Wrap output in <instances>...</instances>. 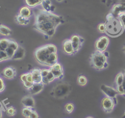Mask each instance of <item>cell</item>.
Returning <instances> with one entry per match:
<instances>
[{
	"label": "cell",
	"instance_id": "cell-1",
	"mask_svg": "<svg viewBox=\"0 0 125 118\" xmlns=\"http://www.w3.org/2000/svg\"><path fill=\"white\" fill-rule=\"evenodd\" d=\"M35 11L33 28L47 38L52 37L57 27L63 23V18L54 12L45 11L42 7Z\"/></svg>",
	"mask_w": 125,
	"mask_h": 118
},
{
	"label": "cell",
	"instance_id": "cell-2",
	"mask_svg": "<svg viewBox=\"0 0 125 118\" xmlns=\"http://www.w3.org/2000/svg\"><path fill=\"white\" fill-rule=\"evenodd\" d=\"M105 34L110 38H117L120 36L125 30V28L120 19L112 13H108L104 22Z\"/></svg>",
	"mask_w": 125,
	"mask_h": 118
},
{
	"label": "cell",
	"instance_id": "cell-3",
	"mask_svg": "<svg viewBox=\"0 0 125 118\" xmlns=\"http://www.w3.org/2000/svg\"><path fill=\"white\" fill-rule=\"evenodd\" d=\"M109 54L107 51L101 52L95 50L90 55L89 64L94 69L102 71L109 66Z\"/></svg>",
	"mask_w": 125,
	"mask_h": 118
},
{
	"label": "cell",
	"instance_id": "cell-4",
	"mask_svg": "<svg viewBox=\"0 0 125 118\" xmlns=\"http://www.w3.org/2000/svg\"><path fill=\"white\" fill-rule=\"evenodd\" d=\"M53 53H57V47L54 44L48 43L38 47L35 49L34 55L37 62L44 66L50 54Z\"/></svg>",
	"mask_w": 125,
	"mask_h": 118
},
{
	"label": "cell",
	"instance_id": "cell-5",
	"mask_svg": "<svg viewBox=\"0 0 125 118\" xmlns=\"http://www.w3.org/2000/svg\"><path fill=\"white\" fill-rule=\"evenodd\" d=\"M72 87L69 83L62 82L58 83L53 87L50 95L57 99H62L69 96Z\"/></svg>",
	"mask_w": 125,
	"mask_h": 118
},
{
	"label": "cell",
	"instance_id": "cell-6",
	"mask_svg": "<svg viewBox=\"0 0 125 118\" xmlns=\"http://www.w3.org/2000/svg\"><path fill=\"white\" fill-rule=\"evenodd\" d=\"M110 43V39L106 35H103L98 38L95 41V50L101 51H106Z\"/></svg>",
	"mask_w": 125,
	"mask_h": 118
},
{
	"label": "cell",
	"instance_id": "cell-7",
	"mask_svg": "<svg viewBox=\"0 0 125 118\" xmlns=\"http://www.w3.org/2000/svg\"><path fill=\"white\" fill-rule=\"evenodd\" d=\"M118 102L113 99L104 96L101 100L102 110L105 113H111L114 110L115 107L117 105Z\"/></svg>",
	"mask_w": 125,
	"mask_h": 118
},
{
	"label": "cell",
	"instance_id": "cell-8",
	"mask_svg": "<svg viewBox=\"0 0 125 118\" xmlns=\"http://www.w3.org/2000/svg\"><path fill=\"white\" fill-rule=\"evenodd\" d=\"M100 89L104 96L113 99L118 102L117 96L119 94L116 88L108 85L102 84L100 86Z\"/></svg>",
	"mask_w": 125,
	"mask_h": 118
},
{
	"label": "cell",
	"instance_id": "cell-9",
	"mask_svg": "<svg viewBox=\"0 0 125 118\" xmlns=\"http://www.w3.org/2000/svg\"><path fill=\"white\" fill-rule=\"evenodd\" d=\"M70 39L72 42L75 54H76L83 46L85 39L83 37L78 34L72 35Z\"/></svg>",
	"mask_w": 125,
	"mask_h": 118
},
{
	"label": "cell",
	"instance_id": "cell-10",
	"mask_svg": "<svg viewBox=\"0 0 125 118\" xmlns=\"http://www.w3.org/2000/svg\"><path fill=\"white\" fill-rule=\"evenodd\" d=\"M17 70L12 66H8L4 68L1 74L5 79H13L17 76Z\"/></svg>",
	"mask_w": 125,
	"mask_h": 118
},
{
	"label": "cell",
	"instance_id": "cell-11",
	"mask_svg": "<svg viewBox=\"0 0 125 118\" xmlns=\"http://www.w3.org/2000/svg\"><path fill=\"white\" fill-rule=\"evenodd\" d=\"M62 48L63 52L69 56L75 55L74 50L70 39H64L62 42Z\"/></svg>",
	"mask_w": 125,
	"mask_h": 118
},
{
	"label": "cell",
	"instance_id": "cell-12",
	"mask_svg": "<svg viewBox=\"0 0 125 118\" xmlns=\"http://www.w3.org/2000/svg\"><path fill=\"white\" fill-rule=\"evenodd\" d=\"M21 103L23 107L34 109L35 107V100L31 95H25L21 99Z\"/></svg>",
	"mask_w": 125,
	"mask_h": 118
},
{
	"label": "cell",
	"instance_id": "cell-13",
	"mask_svg": "<svg viewBox=\"0 0 125 118\" xmlns=\"http://www.w3.org/2000/svg\"><path fill=\"white\" fill-rule=\"evenodd\" d=\"M44 85L42 83H34L33 85L27 90L32 96L37 95L41 93L43 90Z\"/></svg>",
	"mask_w": 125,
	"mask_h": 118
},
{
	"label": "cell",
	"instance_id": "cell-14",
	"mask_svg": "<svg viewBox=\"0 0 125 118\" xmlns=\"http://www.w3.org/2000/svg\"><path fill=\"white\" fill-rule=\"evenodd\" d=\"M25 56V50L24 48L19 45L18 48L15 50L11 60H20L22 59Z\"/></svg>",
	"mask_w": 125,
	"mask_h": 118
},
{
	"label": "cell",
	"instance_id": "cell-15",
	"mask_svg": "<svg viewBox=\"0 0 125 118\" xmlns=\"http://www.w3.org/2000/svg\"><path fill=\"white\" fill-rule=\"evenodd\" d=\"M30 72L31 73L34 83L42 82V76L41 74V69L39 68H34Z\"/></svg>",
	"mask_w": 125,
	"mask_h": 118
},
{
	"label": "cell",
	"instance_id": "cell-16",
	"mask_svg": "<svg viewBox=\"0 0 125 118\" xmlns=\"http://www.w3.org/2000/svg\"><path fill=\"white\" fill-rule=\"evenodd\" d=\"M18 14L23 17L30 19L32 15V11L31 8L27 5H25L21 7Z\"/></svg>",
	"mask_w": 125,
	"mask_h": 118
},
{
	"label": "cell",
	"instance_id": "cell-17",
	"mask_svg": "<svg viewBox=\"0 0 125 118\" xmlns=\"http://www.w3.org/2000/svg\"><path fill=\"white\" fill-rule=\"evenodd\" d=\"M15 21L17 24L22 26L27 25L29 24L30 22V19L23 17L21 16L19 14H17L15 16Z\"/></svg>",
	"mask_w": 125,
	"mask_h": 118
},
{
	"label": "cell",
	"instance_id": "cell-18",
	"mask_svg": "<svg viewBox=\"0 0 125 118\" xmlns=\"http://www.w3.org/2000/svg\"><path fill=\"white\" fill-rule=\"evenodd\" d=\"M41 6L43 9L48 12H54L56 8L50 0H43Z\"/></svg>",
	"mask_w": 125,
	"mask_h": 118
},
{
	"label": "cell",
	"instance_id": "cell-19",
	"mask_svg": "<svg viewBox=\"0 0 125 118\" xmlns=\"http://www.w3.org/2000/svg\"><path fill=\"white\" fill-rule=\"evenodd\" d=\"M50 70L56 79H62L64 77V70L62 69H56L52 67L49 68Z\"/></svg>",
	"mask_w": 125,
	"mask_h": 118
},
{
	"label": "cell",
	"instance_id": "cell-20",
	"mask_svg": "<svg viewBox=\"0 0 125 118\" xmlns=\"http://www.w3.org/2000/svg\"><path fill=\"white\" fill-rule=\"evenodd\" d=\"M12 30L7 26L0 24V35L4 37H9L11 35Z\"/></svg>",
	"mask_w": 125,
	"mask_h": 118
},
{
	"label": "cell",
	"instance_id": "cell-21",
	"mask_svg": "<svg viewBox=\"0 0 125 118\" xmlns=\"http://www.w3.org/2000/svg\"><path fill=\"white\" fill-rule=\"evenodd\" d=\"M26 5L30 8H35L41 6L43 0H24Z\"/></svg>",
	"mask_w": 125,
	"mask_h": 118
},
{
	"label": "cell",
	"instance_id": "cell-22",
	"mask_svg": "<svg viewBox=\"0 0 125 118\" xmlns=\"http://www.w3.org/2000/svg\"><path fill=\"white\" fill-rule=\"evenodd\" d=\"M124 75V81L122 85L117 86L116 87V89L119 95L123 96L125 97V69L123 71Z\"/></svg>",
	"mask_w": 125,
	"mask_h": 118
},
{
	"label": "cell",
	"instance_id": "cell-23",
	"mask_svg": "<svg viewBox=\"0 0 125 118\" xmlns=\"http://www.w3.org/2000/svg\"><path fill=\"white\" fill-rule=\"evenodd\" d=\"M124 79V75L123 71L119 72L116 76L115 78V83L116 86L122 84Z\"/></svg>",
	"mask_w": 125,
	"mask_h": 118
},
{
	"label": "cell",
	"instance_id": "cell-24",
	"mask_svg": "<svg viewBox=\"0 0 125 118\" xmlns=\"http://www.w3.org/2000/svg\"><path fill=\"white\" fill-rule=\"evenodd\" d=\"M9 38L0 39V50L5 51L9 46Z\"/></svg>",
	"mask_w": 125,
	"mask_h": 118
},
{
	"label": "cell",
	"instance_id": "cell-25",
	"mask_svg": "<svg viewBox=\"0 0 125 118\" xmlns=\"http://www.w3.org/2000/svg\"><path fill=\"white\" fill-rule=\"evenodd\" d=\"M87 78L83 75H80L78 76L77 82V84L81 86H84L87 83Z\"/></svg>",
	"mask_w": 125,
	"mask_h": 118
},
{
	"label": "cell",
	"instance_id": "cell-26",
	"mask_svg": "<svg viewBox=\"0 0 125 118\" xmlns=\"http://www.w3.org/2000/svg\"><path fill=\"white\" fill-rule=\"evenodd\" d=\"M6 113L8 117H14L17 114L16 109L13 106H9L6 109Z\"/></svg>",
	"mask_w": 125,
	"mask_h": 118
},
{
	"label": "cell",
	"instance_id": "cell-27",
	"mask_svg": "<svg viewBox=\"0 0 125 118\" xmlns=\"http://www.w3.org/2000/svg\"><path fill=\"white\" fill-rule=\"evenodd\" d=\"M33 110V109L29 108L22 107L21 109V115L25 118H29Z\"/></svg>",
	"mask_w": 125,
	"mask_h": 118
},
{
	"label": "cell",
	"instance_id": "cell-28",
	"mask_svg": "<svg viewBox=\"0 0 125 118\" xmlns=\"http://www.w3.org/2000/svg\"><path fill=\"white\" fill-rule=\"evenodd\" d=\"M64 108L66 113L67 114H71L74 110V105L71 102H68L64 105Z\"/></svg>",
	"mask_w": 125,
	"mask_h": 118
},
{
	"label": "cell",
	"instance_id": "cell-29",
	"mask_svg": "<svg viewBox=\"0 0 125 118\" xmlns=\"http://www.w3.org/2000/svg\"><path fill=\"white\" fill-rule=\"evenodd\" d=\"M9 60L10 59L5 51L0 50V62Z\"/></svg>",
	"mask_w": 125,
	"mask_h": 118
},
{
	"label": "cell",
	"instance_id": "cell-30",
	"mask_svg": "<svg viewBox=\"0 0 125 118\" xmlns=\"http://www.w3.org/2000/svg\"><path fill=\"white\" fill-rule=\"evenodd\" d=\"M97 30L101 33L105 34V26L104 22H101L97 25Z\"/></svg>",
	"mask_w": 125,
	"mask_h": 118
},
{
	"label": "cell",
	"instance_id": "cell-31",
	"mask_svg": "<svg viewBox=\"0 0 125 118\" xmlns=\"http://www.w3.org/2000/svg\"><path fill=\"white\" fill-rule=\"evenodd\" d=\"M117 17L120 19L125 28V12L119 14L117 16Z\"/></svg>",
	"mask_w": 125,
	"mask_h": 118
},
{
	"label": "cell",
	"instance_id": "cell-32",
	"mask_svg": "<svg viewBox=\"0 0 125 118\" xmlns=\"http://www.w3.org/2000/svg\"><path fill=\"white\" fill-rule=\"evenodd\" d=\"M47 78L49 82V83H51L52 82H53L55 79H56L54 76L53 75V74H52V73L51 72V71L50 70V71L49 72L48 75H47Z\"/></svg>",
	"mask_w": 125,
	"mask_h": 118
},
{
	"label": "cell",
	"instance_id": "cell-33",
	"mask_svg": "<svg viewBox=\"0 0 125 118\" xmlns=\"http://www.w3.org/2000/svg\"><path fill=\"white\" fill-rule=\"evenodd\" d=\"M5 84L3 79L0 77V93L4 91L5 89Z\"/></svg>",
	"mask_w": 125,
	"mask_h": 118
},
{
	"label": "cell",
	"instance_id": "cell-34",
	"mask_svg": "<svg viewBox=\"0 0 125 118\" xmlns=\"http://www.w3.org/2000/svg\"><path fill=\"white\" fill-rule=\"evenodd\" d=\"M49 71H50L49 68L41 69V74H42V77H46Z\"/></svg>",
	"mask_w": 125,
	"mask_h": 118
},
{
	"label": "cell",
	"instance_id": "cell-35",
	"mask_svg": "<svg viewBox=\"0 0 125 118\" xmlns=\"http://www.w3.org/2000/svg\"><path fill=\"white\" fill-rule=\"evenodd\" d=\"M26 73V81H28V82H29L30 83H34L32 76L31 72H27Z\"/></svg>",
	"mask_w": 125,
	"mask_h": 118
},
{
	"label": "cell",
	"instance_id": "cell-36",
	"mask_svg": "<svg viewBox=\"0 0 125 118\" xmlns=\"http://www.w3.org/2000/svg\"><path fill=\"white\" fill-rule=\"evenodd\" d=\"M29 118H39L38 113L37 112V111L33 109Z\"/></svg>",
	"mask_w": 125,
	"mask_h": 118
},
{
	"label": "cell",
	"instance_id": "cell-37",
	"mask_svg": "<svg viewBox=\"0 0 125 118\" xmlns=\"http://www.w3.org/2000/svg\"><path fill=\"white\" fill-rule=\"evenodd\" d=\"M20 79L22 83H24L26 81V73H23L20 76Z\"/></svg>",
	"mask_w": 125,
	"mask_h": 118
},
{
	"label": "cell",
	"instance_id": "cell-38",
	"mask_svg": "<svg viewBox=\"0 0 125 118\" xmlns=\"http://www.w3.org/2000/svg\"><path fill=\"white\" fill-rule=\"evenodd\" d=\"M2 118V110L0 108V118Z\"/></svg>",
	"mask_w": 125,
	"mask_h": 118
},
{
	"label": "cell",
	"instance_id": "cell-39",
	"mask_svg": "<svg viewBox=\"0 0 125 118\" xmlns=\"http://www.w3.org/2000/svg\"><path fill=\"white\" fill-rule=\"evenodd\" d=\"M122 50H123V52H124V54H125V44H124L123 46V48H122Z\"/></svg>",
	"mask_w": 125,
	"mask_h": 118
},
{
	"label": "cell",
	"instance_id": "cell-40",
	"mask_svg": "<svg viewBox=\"0 0 125 118\" xmlns=\"http://www.w3.org/2000/svg\"><path fill=\"white\" fill-rule=\"evenodd\" d=\"M64 0H56V1L58 2H59V3H61V2H62Z\"/></svg>",
	"mask_w": 125,
	"mask_h": 118
},
{
	"label": "cell",
	"instance_id": "cell-41",
	"mask_svg": "<svg viewBox=\"0 0 125 118\" xmlns=\"http://www.w3.org/2000/svg\"><path fill=\"white\" fill-rule=\"evenodd\" d=\"M85 118H94L93 117H92V116H87Z\"/></svg>",
	"mask_w": 125,
	"mask_h": 118
},
{
	"label": "cell",
	"instance_id": "cell-42",
	"mask_svg": "<svg viewBox=\"0 0 125 118\" xmlns=\"http://www.w3.org/2000/svg\"></svg>",
	"mask_w": 125,
	"mask_h": 118
},
{
	"label": "cell",
	"instance_id": "cell-43",
	"mask_svg": "<svg viewBox=\"0 0 125 118\" xmlns=\"http://www.w3.org/2000/svg\"></svg>",
	"mask_w": 125,
	"mask_h": 118
}]
</instances>
